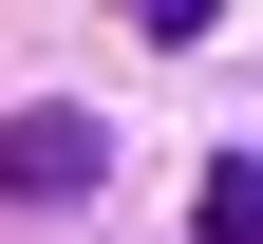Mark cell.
I'll use <instances>...</instances> for the list:
<instances>
[{
	"label": "cell",
	"mask_w": 263,
	"mask_h": 244,
	"mask_svg": "<svg viewBox=\"0 0 263 244\" xmlns=\"http://www.w3.org/2000/svg\"><path fill=\"white\" fill-rule=\"evenodd\" d=\"M94 188V113H0V207H76Z\"/></svg>",
	"instance_id": "1"
},
{
	"label": "cell",
	"mask_w": 263,
	"mask_h": 244,
	"mask_svg": "<svg viewBox=\"0 0 263 244\" xmlns=\"http://www.w3.org/2000/svg\"><path fill=\"white\" fill-rule=\"evenodd\" d=\"M207 244H263V151H245V169H207Z\"/></svg>",
	"instance_id": "2"
},
{
	"label": "cell",
	"mask_w": 263,
	"mask_h": 244,
	"mask_svg": "<svg viewBox=\"0 0 263 244\" xmlns=\"http://www.w3.org/2000/svg\"><path fill=\"white\" fill-rule=\"evenodd\" d=\"M207 19H226V0H132V38H207Z\"/></svg>",
	"instance_id": "3"
}]
</instances>
